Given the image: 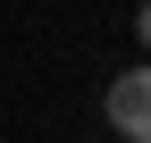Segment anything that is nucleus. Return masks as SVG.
I'll return each instance as SVG.
<instances>
[{"label":"nucleus","mask_w":151,"mask_h":143,"mask_svg":"<svg viewBox=\"0 0 151 143\" xmlns=\"http://www.w3.org/2000/svg\"><path fill=\"white\" fill-rule=\"evenodd\" d=\"M101 110H109V126H118L126 143H151V67H126Z\"/></svg>","instance_id":"obj_1"},{"label":"nucleus","mask_w":151,"mask_h":143,"mask_svg":"<svg viewBox=\"0 0 151 143\" xmlns=\"http://www.w3.org/2000/svg\"><path fill=\"white\" fill-rule=\"evenodd\" d=\"M134 34H143V42H151V0H143V9H134Z\"/></svg>","instance_id":"obj_2"}]
</instances>
